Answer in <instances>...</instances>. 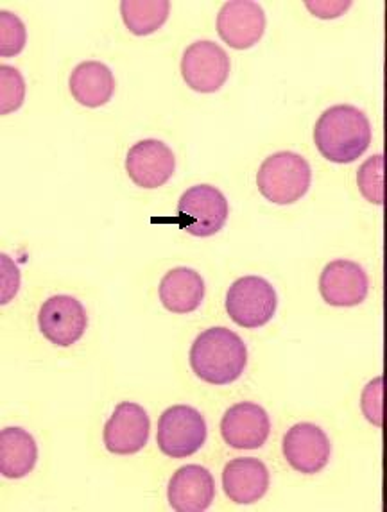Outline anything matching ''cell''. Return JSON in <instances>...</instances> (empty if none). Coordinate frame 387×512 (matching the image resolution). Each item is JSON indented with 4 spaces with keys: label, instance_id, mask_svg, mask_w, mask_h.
I'll list each match as a JSON object with an SVG mask.
<instances>
[{
    "label": "cell",
    "instance_id": "cell-20",
    "mask_svg": "<svg viewBox=\"0 0 387 512\" xmlns=\"http://www.w3.org/2000/svg\"><path fill=\"white\" fill-rule=\"evenodd\" d=\"M171 13L167 0H124L121 17L133 35L147 36L164 26Z\"/></svg>",
    "mask_w": 387,
    "mask_h": 512
},
{
    "label": "cell",
    "instance_id": "cell-13",
    "mask_svg": "<svg viewBox=\"0 0 387 512\" xmlns=\"http://www.w3.org/2000/svg\"><path fill=\"white\" fill-rule=\"evenodd\" d=\"M319 292L330 307H357L370 292V280L357 262L334 260L319 276Z\"/></svg>",
    "mask_w": 387,
    "mask_h": 512
},
{
    "label": "cell",
    "instance_id": "cell-24",
    "mask_svg": "<svg viewBox=\"0 0 387 512\" xmlns=\"http://www.w3.org/2000/svg\"><path fill=\"white\" fill-rule=\"evenodd\" d=\"M361 409L364 418L368 419L371 425L382 428L384 425V376H377L364 387Z\"/></svg>",
    "mask_w": 387,
    "mask_h": 512
},
{
    "label": "cell",
    "instance_id": "cell-18",
    "mask_svg": "<svg viewBox=\"0 0 387 512\" xmlns=\"http://www.w3.org/2000/svg\"><path fill=\"white\" fill-rule=\"evenodd\" d=\"M115 86L112 70L101 61H83L70 74V94L86 108H101L110 103Z\"/></svg>",
    "mask_w": 387,
    "mask_h": 512
},
{
    "label": "cell",
    "instance_id": "cell-15",
    "mask_svg": "<svg viewBox=\"0 0 387 512\" xmlns=\"http://www.w3.org/2000/svg\"><path fill=\"white\" fill-rule=\"evenodd\" d=\"M215 498L214 475L199 464L176 471L167 486V500L178 512L207 511Z\"/></svg>",
    "mask_w": 387,
    "mask_h": 512
},
{
    "label": "cell",
    "instance_id": "cell-26",
    "mask_svg": "<svg viewBox=\"0 0 387 512\" xmlns=\"http://www.w3.org/2000/svg\"><path fill=\"white\" fill-rule=\"evenodd\" d=\"M305 8L309 9L314 17L337 18L352 8V2L350 0H314V2H305Z\"/></svg>",
    "mask_w": 387,
    "mask_h": 512
},
{
    "label": "cell",
    "instance_id": "cell-11",
    "mask_svg": "<svg viewBox=\"0 0 387 512\" xmlns=\"http://www.w3.org/2000/svg\"><path fill=\"white\" fill-rule=\"evenodd\" d=\"M284 457L294 471L316 475L327 468L332 444L323 428L314 423H296L287 430L282 443Z\"/></svg>",
    "mask_w": 387,
    "mask_h": 512
},
{
    "label": "cell",
    "instance_id": "cell-2",
    "mask_svg": "<svg viewBox=\"0 0 387 512\" xmlns=\"http://www.w3.org/2000/svg\"><path fill=\"white\" fill-rule=\"evenodd\" d=\"M190 367L210 385H230L248 366V348L237 333L214 326L199 333L189 353Z\"/></svg>",
    "mask_w": 387,
    "mask_h": 512
},
{
    "label": "cell",
    "instance_id": "cell-6",
    "mask_svg": "<svg viewBox=\"0 0 387 512\" xmlns=\"http://www.w3.org/2000/svg\"><path fill=\"white\" fill-rule=\"evenodd\" d=\"M228 214V199L212 185H194L185 190L178 201L181 228L199 239L214 237L223 230Z\"/></svg>",
    "mask_w": 387,
    "mask_h": 512
},
{
    "label": "cell",
    "instance_id": "cell-8",
    "mask_svg": "<svg viewBox=\"0 0 387 512\" xmlns=\"http://www.w3.org/2000/svg\"><path fill=\"white\" fill-rule=\"evenodd\" d=\"M38 326L47 341L69 348L85 335L88 314L79 299L58 294L43 303L38 312Z\"/></svg>",
    "mask_w": 387,
    "mask_h": 512
},
{
    "label": "cell",
    "instance_id": "cell-19",
    "mask_svg": "<svg viewBox=\"0 0 387 512\" xmlns=\"http://www.w3.org/2000/svg\"><path fill=\"white\" fill-rule=\"evenodd\" d=\"M38 446L35 437L20 427L0 430V473L2 477H26L35 470Z\"/></svg>",
    "mask_w": 387,
    "mask_h": 512
},
{
    "label": "cell",
    "instance_id": "cell-14",
    "mask_svg": "<svg viewBox=\"0 0 387 512\" xmlns=\"http://www.w3.org/2000/svg\"><path fill=\"white\" fill-rule=\"evenodd\" d=\"M271 434V419L258 403L241 402L224 412L221 436L235 450H258Z\"/></svg>",
    "mask_w": 387,
    "mask_h": 512
},
{
    "label": "cell",
    "instance_id": "cell-21",
    "mask_svg": "<svg viewBox=\"0 0 387 512\" xmlns=\"http://www.w3.org/2000/svg\"><path fill=\"white\" fill-rule=\"evenodd\" d=\"M384 165L386 156L375 154L362 163L357 171V185L362 197L373 205H384Z\"/></svg>",
    "mask_w": 387,
    "mask_h": 512
},
{
    "label": "cell",
    "instance_id": "cell-17",
    "mask_svg": "<svg viewBox=\"0 0 387 512\" xmlns=\"http://www.w3.org/2000/svg\"><path fill=\"white\" fill-rule=\"evenodd\" d=\"M205 280L190 267H174L160 282L158 296L165 310L172 314H190L198 310L205 299Z\"/></svg>",
    "mask_w": 387,
    "mask_h": 512
},
{
    "label": "cell",
    "instance_id": "cell-7",
    "mask_svg": "<svg viewBox=\"0 0 387 512\" xmlns=\"http://www.w3.org/2000/svg\"><path fill=\"white\" fill-rule=\"evenodd\" d=\"M232 70L230 56L210 40H199L187 47L181 58V76L199 94H215L226 85Z\"/></svg>",
    "mask_w": 387,
    "mask_h": 512
},
{
    "label": "cell",
    "instance_id": "cell-25",
    "mask_svg": "<svg viewBox=\"0 0 387 512\" xmlns=\"http://www.w3.org/2000/svg\"><path fill=\"white\" fill-rule=\"evenodd\" d=\"M2 260V296H0V303L6 305L11 299L15 298V294L20 287V273L15 262L9 258L8 255H0Z\"/></svg>",
    "mask_w": 387,
    "mask_h": 512
},
{
    "label": "cell",
    "instance_id": "cell-1",
    "mask_svg": "<svg viewBox=\"0 0 387 512\" xmlns=\"http://www.w3.org/2000/svg\"><path fill=\"white\" fill-rule=\"evenodd\" d=\"M321 156L332 163H352L368 151L371 124L366 113L352 104H337L323 111L314 128Z\"/></svg>",
    "mask_w": 387,
    "mask_h": 512
},
{
    "label": "cell",
    "instance_id": "cell-4",
    "mask_svg": "<svg viewBox=\"0 0 387 512\" xmlns=\"http://www.w3.org/2000/svg\"><path fill=\"white\" fill-rule=\"evenodd\" d=\"M278 294L262 276H242L226 294V312L241 328H262L276 314Z\"/></svg>",
    "mask_w": 387,
    "mask_h": 512
},
{
    "label": "cell",
    "instance_id": "cell-5",
    "mask_svg": "<svg viewBox=\"0 0 387 512\" xmlns=\"http://www.w3.org/2000/svg\"><path fill=\"white\" fill-rule=\"evenodd\" d=\"M207 421L190 405H174L158 419L156 441L160 452L171 459H185L207 443Z\"/></svg>",
    "mask_w": 387,
    "mask_h": 512
},
{
    "label": "cell",
    "instance_id": "cell-3",
    "mask_svg": "<svg viewBox=\"0 0 387 512\" xmlns=\"http://www.w3.org/2000/svg\"><path fill=\"white\" fill-rule=\"evenodd\" d=\"M312 171L303 156L293 151L267 156L257 172L260 194L275 205H294L309 192Z\"/></svg>",
    "mask_w": 387,
    "mask_h": 512
},
{
    "label": "cell",
    "instance_id": "cell-16",
    "mask_svg": "<svg viewBox=\"0 0 387 512\" xmlns=\"http://www.w3.org/2000/svg\"><path fill=\"white\" fill-rule=\"evenodd\" d=\"M269 489L266 464L253 457L233 459L224 466L223 491L232 502L251 505L262 500Z\"/></svg>",
    "mask_w": 387,
    "mask_h": 512
},
{
    "label": "cell",
    "instance_id": "cell-23",
    "mask_svg": "<svg viewBox=\"0 0 387 512\" xmlns=\"http://www.w3.org/2000/svg\"><path fill=\"white\" fill-rule=\"evenodd\" d=\"M27 31L24 22L11 11H0V56L13 58L24 51Z\"/></svg>",
    "mask_w": 387,
    "mask_h": 512
},
{
    "label": "cell",
    "instance_id": "cell-9",
    "mask_svg": "<svg viewBox=\"0 0 387 512\" xmlns=\"http://www.w3.org/2000/svg\"><path fill=\"white\" fill-rule=\"evenodd\" d=\"M266 13L255 0H230L217 15V35L228 47L246 51L266 33Z\"/></svg>",
    "mask_w": 387,
    "mask_h": 512
},
{
    "label": "cell",
    "instance_id": "cell-10",
    "mask_svg": "<svg viewBox=\"0 0 387 512\" xmlns=\"http://www.w3.org/2000/svg\"><path fill=\"white\" fill-rule=\"evenodd\" d=\"M151 434V419L142 405L122 402L104 425L103 441L113 455H135L146 448Z\"/></svg>",
    "mask_w": 387,
    "mask_h": 512
},
{
    "label": "cell",
    "instance_id": "cell-22",
    "mask_svg": "<svg viewBox=\"0 0 387 512\" xmlns=\"http://www.w3.org/2000/svg\"><path fill=\"white\" fill-rule=\"evenodd\" d=\"M26 99L24 76L11 65H0V115L17 111Z\"/></svg>",
    "mask_w": 387,
    "mask_h": 512
},
{
    "label": "cell",
    "instance_id": "cell-12",
    "mask_svg": "<svg viewBox=\"0 0 387 512\" xmlns=\"http://www.w3.org/2000/svg\"><path fill=\"white\" fill-rule=\"evenodd\" d=\"M126 171L137 187L147 190L164 187L176 171V156L162 140L146 138L129 149Z\"/></svg>",
    "mask_w": 387,
    "mask_h": 512
}]
</instances>
